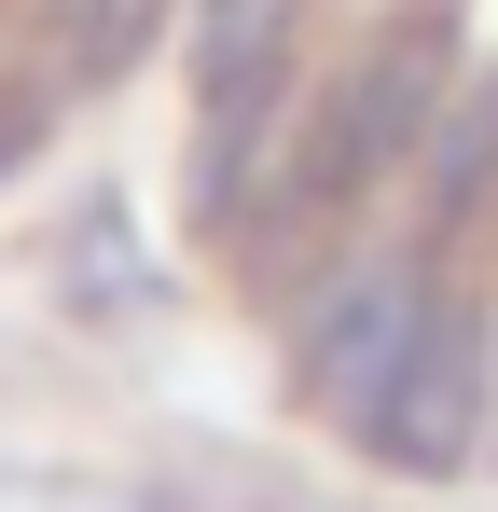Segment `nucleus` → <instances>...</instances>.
Masks as SVG:
<instances>
[{
	"label": "nucleus",
	"mask_w": 498,
	"mask_h": 512,
	"mask_svg": "<svg viewBox=\"0 0 498 512\" xmlns=\"http://www.w3.org/2000/svg\"><path fill=\"white\" fill-rule=\"evenodd\" d=\"M485 416H498V346H485V319L443 291V305H429V333L402 346V374L346 416V443H360V457H388V471H429V485H443V471H471V457H485Z\"/></svg>",
	"instance_id": "obj_1"
},
{
	"label": "nucleus",
	"mask_w": 498,
	"mask_h": 512,
	"mask_svg": "<svg viewBox=\"0 0 498 512\" xmlns=\"http://www.w3.org/2000/svg\"><path fill=\"white\" fill-rule=\"evenodd\" d=\"M429 250H374V263H332V291L291 319V374H305V402L319 416H360L388 374H402V346L429 333Z\"/></svg>",
	"instance_id": "obj_2"
},
{
	"label": "nucleus",
	"mask_w": 498,
	"mask_h": 512,
	"mask_svg": "<svg viewBox=\"0 0 498 512\" xmlns=\"http://www.w3.org/2000/svg\"><path fill=\"white\" fill-rule=\"evenodd\" d=\"M498 208V70H471V84L429 111V139H415V222H429V250L443 236H471Z\"/></svg>",
	"instance_id": "obj_3"
},
{
	"label": "nucleus",
	"mask_w": 498,
	"mask_h": 512,
	"mask_svg": "<svg viewBox=\"0 0 498 512\" xmlns=\"http://www.w3.org/2000/svg\"><path fill=\"white\" fill-rule=\"evenodd\" d=\"M166 14L180 0H42V56H56V84H111Z\"/></svg>",
	"instance_id": "obj_4"
},
{
	"label": "nucleus",
	"mask_w": 498,
	"mask_h": 512,
	"mask_svg": "<svg viewBox=\"0 0 498 512\" xmlns=\"http://www.w3.org/2000/svg\"><path fill=\"white\" fill-rule=\"evenodd\" d=\"M291 42V0H208L194 14V97H249Z\"/></svg>",
	"instance_id": "obj_5"
},
{
	"label": "nucleus",
	"mask_w": 498,
	"mask_h": 512,
	"mask_svg": "<svg viewBox=\"0 0 498 512\" xmlns=\"http://www.w3.org/2000/svg\"><path fill=\"white\" fill-rule=\"evenodd\" d=\"M485 457H498V416H485Z\"/></svg>",
	"instance_id": "obj_6"
}]
</instances>
